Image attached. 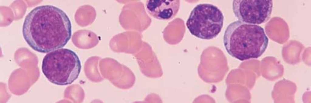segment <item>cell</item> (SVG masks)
I'll list each match as a JSON object with an SVG mask.
<instances>
[{"label":"cell","mask_w":311,"mask_h":103,"mask_svg":"<svg viewBox=\"0 0 311 103\" xmlns=\"http://www.w3.org/2000/svg\"><path fill=\"white\" fill-rule=\"evenodd\" d=\"M179 0H148L145 4L148 13L154 18L167 21L173 18L180 7Z\"/></svg>","instance_id":"6"},{"label":"cell","mask_w":311,"mask_h":103,"mask_svg":"<svg viewBox=\"0 0 311 103\" xmlns=\"http://www.w3.org/2000/svg\"><path fill=\"white\" fill-rule=\"evenodd\" d=\"M81 69L77 54L67 48H60L48 53L42 63V71L46 77L50 82L59 85L72 84L78 78Z\"/></svg>","instance_id":"3"},{"label":"cell","mask_w":311,"mask_h":103,"mask_svg":"<svg viewBox=\"0 0 311 103\" xmlns=\"http://www.w3.org/2000/svg\"><path fill=\"white\" fill-rule=\"evenodd\" d=\"M222 12L217 6L207 3L197 5L192 11L186 24L190 33L204 40L216 37L224 23Z\"/></svg>","instance_id":"4"},{"label":"cell","mask_w":311,"mask_h":103,"mask_svg":"<svg viewBox=\"0 0 311 103\" xmlns=\"http://www.w3.org/2000/svg\"><path fill=\"white\" fill-rule=\"evenodd\" d=\"M268 42L262 27L239 21L228 26L223 37L227 52L241 61L260 57L267 49Z\"/></svg>","instance_id":"2"},{"label":"cell","mask_w":311,"mask_h":103,"mask_svg":"<svg viewBox=\"0 0 311 103\" xmlns=\"http://www.w3.org/2000/svg\"><path fill=\"white\" fill-rule=\"evenodd\" d=\"M22 34L32 49L47 53L66 45L72 35L71 24L67 14L59 8L51 5H40L26 15Z\"/></svg>","instance_id":"1"},{"label":"cell","mask_w":311,"mask_h":103,"mask_svg":"<svg viewBox=\"0 0 311 103\" xmlns=\"http://www.w3.org/2000/svg\"><path fill=\"white\" fill-rule=\"evenodd\" d=\"M273 7L272 0H235L232 9L239 21L258 25L270 18Z\"/></svg>","instance_id":"5"}]
</instances>
